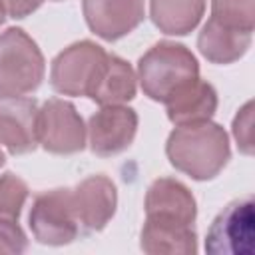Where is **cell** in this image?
I'll use <instances>...</instances> for the list:
<instances>
[{
  "label": "cell",
  "instance_id": "6da1fadb",
  "mask_svg": "<svg viewBox=\"0 0 255 255\" xmlns=\"http://www.w3.org/2000/svg\"><path fill=\"white\" fill-rule=\"evenodd\" d=\"M145 223L139 245L145 253H195L197 205L193 193L173 177L155 179L145 193Z\"/></svg>",
  "mask_w": 255,
  "mask_h": 255
},
{
  "label": "cell",
  "instance_id": "7a4b0ae2",
  "mask_svg": "<svg viewBox=\"0 0 255 255\" xmlns=\"http://www.w3.org/2000/svg\"><path fill=\"white\" fill-rule=\"evenodd\" d=\"M165 153L175 169L197 181H207L227 165L231 147L225 129L207 120L177 126L167 137Z\"/></svg>",
  "mask_w": 255,
  "mask_h": 255
},
{
  "label": "cell",
  "instance_id": "3957f363",
  "mask_svg": "<svg viewBox=\"0 0 255 255\" xmlns=\"http://www.w3.org/2000/svg\"><path fill=\"white\" fill-rule=\"evenodd\" d=\"M199 78L197 58L177 42H157L137 62V80L153 102H165L183 86Z\"/></svg>",
  "mask_w": 255,
  "mask_h": 255
},
{
  "label": "cell",
  "instance_id": "277c9868",
  "mask_svg": "<svg viewBox=\"0 0 255 255\" xmlns=\"http://www.w3.org/2000/svg\"><path fill=\"white\" fill-rule=\"evenodd\" d=\"M44 72V56L22 28L0 34V96L32 94L42 84Z\"/></svg>",
  "mask_w": 255,
  "mask_h": 255
},
{
  "label": "cell",
  "instance_id": "5b68a950",
  "mask_svg": "<svg viewBox=\"0 0 255 255\" xmlns=\"http://www.w3.org/2000/svg\"><path fill=\"white\" fill-rule=\"evenodd\" d=\"M108 52L92 40H82L62 50L50 70V84L62 96L90 98L100 72L106 64Z\"/></svg>",
  "mask_w": 255,
  "mask_h": 255
},
{
  "label": "cell",
  "instance_id": "8992f818",
  "mask_svg": "<svg viewBox=\"0 0 255 255\" xmlns=\"http://www.w3.org/2000/svg\"><path fill=\"white\" fill-rule=\"evenodd\" d=\"M28 223L32 235L44 245H68L82 235L74 211L72 189L58 187L42 191L34 197Z\"/></svg>",
  "mask_w": 255,
  "mask_h": 255
},
{
  "label": "cell",
  "instance_id": "52a82bcc",
  "mask_svg": "<svg viewBox=\"0 0 255 255\" xmlns=\"http://www.w3.org/2000/svg\"><path fill=\"white\" fill-rule=\"evenodd\" d=\"M253 243L255 203L251 197L225 205L205 235V251L211 255H251Z\"/></svg>",
  "mask_w": 255,
  "mask_h": 255
},
{
  "label": "cell",
  "instance_id": "ba28073f",
  "mask_svg": "<svg viewBox=\"0 0 255 255\" xmlns=\"http://www.w3.org/2000/svg\"><path fill=\"white\" fill-rule=\"evenodd\" d=\"M88 129L76 106L52 98L38 112V143L56 155H72L86 147Z\"/></svg>",
  "mask_w": 255,
  "mask_h": 255
},
{
  "label": "cell",
  "instance_id": "9c48e42d",
  "mask_svg": "<svg viewBox=\"0 0 255 255\" xmlns=\"http://www.w3.org/2000/svg\"><path fill=\"white\" fill-rule=\"evenodd\" d=\"M90 149L100 157L126 151L137 133V114L126 104L102 106L88 122Z\"/></svg>",
  "mask_w": 255,
  "mask_h": 255
},
{
  "label": "cell",
  "instance_id": "30bf717a",
  "mask_svg": "<svg viewBox=\"0 0 255 255\" xmlns=\"http://www.w3.org/2000/svg\"><path fill=\"white\" fill-rule=\"evenodd\" d=\"M38 102L24 96H0V143L22 155L38 147Z\"/></svg>",
  "mask_w": 255,
  "mask_h": 255
},
{
  "label": "cell",
  "instance_id": "8fae6325",
  "mask_svg": "<svg viewBox=\"0 0 255 255\" xmlns=\"http://www.w3.org/2000/svg\"><path fill=\"white\" fill-rule=\"evenodd\" d=\"M72 201L82 235H90L102 231L114 217L118 191L110 177L90 175L72 189Z\"/></svg>",
  "mask_w": 255,
  "mask_h": 255
},
{
  "label": "cell",
  "instance_id": "7c38bea8",
  "mask_svg": "<svg viewBox=\"0 0 255 255\" xmlns=\"http://www.w3.org/2000/svg\"><path fill=\"white\" fill-rule=\"evenodd\" d=\"M88 28L108 40H120L133 32L145 18L143 0H82Z\"/></svg>",
  "mask_w": 255,
  "mask_h": 255
},
{
  "label": "cell",
  "instance_id": "4fadbf2b",
  "mask_svg": "<svg viewBox=\"0 0 255 255\" xmlns=\"http://www.w3.org/2000/svg\"><path fill=\"white\" fill-rule=\"evenodd\" d=\"M163 104L171 124H199L213 118L217 110V92L211 84L197 78L183 86L179 92H175L171 98H167Z\"/></svg>",
  "mask_w": 255,
  "mask_h": 255
},
{
  "label": "cell",
  "instance_id": "5bb4252c",
  "mask_svg": "<svg viewBox=\"0 0 255 255\" xmlns=\"http://www.w3.org/2000/svg\"><path fill=\"white\" fill-rule=\"evenodd\" d=\"M253 40V32L231 28L209 18L199 32L197 48L203 58L213 64H231L245 56Z\"/></svg>",
  "mask_w": 255,
  "mask_h": 255
},
{
  "label": "cell",
  "instance_id": "9a60e30c",
  "mask_svg": "<svg viewBox=\"0 0 255 255\" xmlns=\"http://www.w3.org/2000/svg\"><path fill=\"white\" fill-rule=\"evenodd\" d=\"M135 80L137 76L126 60L116 54H108L100 78L90 94V100L100 106L128 104L135 96Z\"/></svg>",
  "mask_w": 255,
  "mask_h": 255
},
{
  "label": "cell",
  "instance_id": "2e32d148",
  "mask_svg": "<svg viewBox=\"0 0 255 255\" xmlns=\"http://www.w3.org/2000/svg\"><path fill=\"white\" fill-rule=\"evenodd\" d=\"M205 0H149L153 24L169 36H185L199 24Z\"/></svg>",
  "mask_w": 255,
  "mask_h": 255
},
{
  "label": "cell",
  "instance_id": "e0dca14e",
  "mask_svg": "<svg viewBox=\"0 0 255 255\" xmlns=\"http://www.w3.org/2000/svg\"><path fill=\"white\" fill-rule=\"evenodd\" d=\"M219 24L253 32L255 0H211V16Z\"/></svg>",
  "mask_w": 255,
  "mask_h": 255
},
{
  "label": "cell",
  "instance_id": "ac0fdd59",
  "mask_svg": "<svg viewBox=\"0 0 255 255\" xmlns=\"http://www.w3.org/2000/svg\"><path fill=\"white\" fill-rule=\"evenodd\" d=\"M28 191L30 189L22 177L10 171L2 173L0 175V217L18 219L28 199Z\"/></svg>",
  "mask_w": 255,
  "mask_h": 255
},
{
  "label": "cell",
  "instance_id": "d6986e66",
  "mask_svg": "<svg viewBox=\"0 0 255 255\" xmlns=\"http://www.w3.org/2000/svg\"><path fill=\"white\" fill-rule=\"evenodd\" d=\"M28 249V237L18 225V219L0 217V253L18 255Z\"/></svg>",
  "mask_w": 255,
  "mask_h": 255
},
{
  "label": "cell",
  "instance_id": "ffe728a7",
  "mask_svg": "<svg viewBox=\"0 0 255 255\" xmlns=\"http://www.w3.org/2000/svg\"><path fill=\"white\" fill-rule=\"evenodd\" d=\"M233 137L239 149L247 155L253 153V104L247 102L233 120Z\"/></svg>",
  "mask_w": 255,
  "mask_h": 255
},
{
  "label": "cell",
  "instance_id": "44dd1931",
  "mask_svg": "<svg viewBox=\"0 0 255 255\" xmlns=\"http://www.w3.org/2000/svg\"><path fill=\"white\" fill-rule=\"evenodd\" d=\"M0 2H2L4 10H6V16H10V18H26L34 10H38L44 0H0Z\"/></svg>",
  "mask_w": 255,
  "mask_h": 255
},
{
  "label": "cell",
  "instance_id": "7402d4cb",
  "mask_svg": "<svg viewBox=\"0 0 255 255\" xmlns=\"http://www.w3.org/2000/svg\"><path fill=\"white\" fill-rule=\"evenodd\" d=\"M4 18H6V10H4V6H2V2H0V24L4 22Z\"/></svg>",
  "mask_w": 255,
  "mask_h": 255
},
{
  "label": "cell",
  "instance_id": "603a6c76",
  "mask_svg": "<svg viewBox=\"0 0 255 255\" xmlns=\"http://www.w3.org/2000/svg\"><path fill=\"white\" fill-rule=\"evenodd\" d=\"M4 159H6V157H4V151H2V149H0V167H2V165H4Z\"/></svg>",
  "mask_w": 255,
  "mask_h": 255
}]
</instances>
